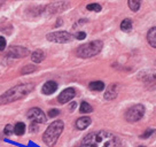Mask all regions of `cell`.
Returning a JSON list of instances; mask_svg holds the SVG:
<instances>
[{
	"label": "cell",
	"mask_w": 156,
	"mask_h": 147,
	"mask_svg": "<svg viewBox=\"0 0 156 147\" xmlns=\"http://www.w3.org/2000/svg\"><path fill=\"white\" fill-rule=\"evenodd\" d=\"M103 47V43L101 40H94L91 43H87L85 45L79 46L76 51V54L79 58H83V59H87V58H92L95 56L97 54H99L101 52V49Z\"/></svg>",
	"instance_id": "cell-4"
},
{
	"label": "cell",
	"mask_w": 156,
	"mask_h": 147,
	"mask_svg": "<svg viewBox=\"0 0 156 147\" xmlns=\"http://www.w3.org/2000/svg\"><path fill=\"white\" fill-rule=\"evenodd\" d=\"M79 110H80V113L86 114V113H91V112H93V108L90 103H87L86 101H83V102L80 103V108H79Z\"/></svg>",
	"instance_id": "cell-17"
},
{
	"label": "cell",
	"mask_w": 156,
	"mask_h": 147,
	"mask_svg": "<svg viewBox=\"0 0 156 147\" xmlns=\"http://www.w3.org/2000/svg\"><path fill=\"white\" fill-rule=\"evenodd\" d=\"M147 40L151 47L156 48V27L151 28L149 31L147 32Z\"/></svg>",
	"instance_id": "cell-13"
},
{
	"label": "cell",
	"mask_w": 156,
	"mask_h": 147,
	"mask_svg": "<svg viewBox=\"0 0 156 147\" xmlns=\"http://www.w3.org/2000/svg\"><path fill=\"white\" fill-rule=\"evenodd\" d=\"M25 132V124L23 122H19L15 124L14 127V133L17 136H22Z\"/></svg>",
	"instance_id": "cell-16"
},
{
	"label": "cell",
	"mask_w": 156,
	"mask_h": 147,
	"mask_svg": "<svg viewBox=\"0 0 156 147\" xmlns=\"http://www.w3.org/2000/svg\"><path fill=\"white\" fill-rule=\"evenodd\" d=\"M83 144L88 147H121L118 138L108 131H95L84 138Z\"/></svg>",
	"instance_id": "cell-1"
},
{
	"label": "cell",
	"mask_w": 156,
	"mask_h": 147,
	"mask_svg": "<svg viewBox=\"0 0 156 147\" xmlns=\"http://www.w3.org/2000/svg\"><path fill=\"white\" fill-rule=\"evenodd\" d=\"M90 124H91V118L86 117V116L78 118L77 121H76V127H77L78 130H84V129H86Z\"/></svg>",
	"instance_id": "cell-12"
},
{
	"label": "cell",
	"mask_w": 156,
	"mask_h": 147,
	"mask_svg": "<svg viewBox=\"0 0 156 147\" xmlns=\"http://www.w3.org/2000/svg\"><path fill=\"white\" fill-rule=\"evenodd\" d=\"M44 59H45V54L40 49H37V51H34V53L31 54V60L34 61V63H40L41 61H44Z\"/></svg>",
	"instance_id": "cell-14"
},
{
	"label": "cell",
	"mask_w": 156,
	"mask_h": 147,
	"mask_svg": "<svg viewBox=\"0 0 156 147\" xmlns=\"http://www.w3.org/2000/svg\"><path fill=\"white\" fill-rule=\"evenodd\" d=\"M121 29H122V31H125V32L130 31L132 29V21L130 19H125L121 23Z\"/></svg>",
	"instance_id": "cell-18"
},
{
	"label": "cell",
	"mask_w": 156,
	"mask_h": 147,
	"mask_svg": "<svg viewBox=\"0 0 156 147\" xmlns=\"http://www.w3.org/2000/svg\"><path fill=\"white\" fill-rule=\"evenodd\" d=\"M7 55L10 58H24L27 55H29V49L23 46H12L8 49Z\"/></svg>",
	"instance_id": "cell-8"
},
{
	"label": "cell",
	"mask_w": 156,
	"mask_h": 147,
	"mask_svg": "<svg viewBox=\"0 0 156 147\" xmlns=\"http://www.w3.org/2000/svg\"><path fill=\"white\" fill-rule=\"evenodd\" d=\"M75 95H76L75 88H66V90H63V91L60 93L58 100L60 103H67V102H69L70 100H73V99L75 98Z\"/></svg>",
	"instance_id": "cell-9"
},
{
	"label": "cell",
	"mask_w": 156,
	"mask_h": 147,
	"mask_svg": "<svg viewBox=\"0 0 156 147\" xmlns=\"http://www.w3.org/2000/svg\"><path fill=\"white\" fill-rule=\"evenodd\" d=\"M58 114H60V112H58V109H51L48 112V116L49 117H56Z\"/></svg>",
	"instance_id": "cell-24"
},
{
	"label": "cell",
	"mask_w": 156,
	"mask_h": 147,
	"mask_svg": "<svg viewBox=\"0 0 156 147\" xmlns=\"http://www.w3.org/2000/svg\"><path fill=\"white\" fill-rule=\"evenodd\" d=\"M46 38H47V40L53 41V43L66 44V43H70L73 39V36L67 31H55V32H51L47 34Z\"/></svg>",
	"instance_id": "cell-6"
},
{
	"label": "cell",
	"mask_w": 156,
	"mask_h": 147,
	"mask_svg": "<svg viewBox=\"0 0 156 147\" xmlns=\"http://www.w3.org/2000/svg\"><path fill=\"white\" fill-rule=\"evenodd\" d=\"M73 108H76V102H73L70 105V109H71V110H73Z\"/></svg>",
	"instance_id": "cell-27"
},
{
	"label": "cell",
	"mask_w": 156,
	"mask_h": 147,
	"mask_svg": "<svg viewBox=\"0 0 156 147\" xmlns=\"http://www.w3.org/2000/svg\"><path fill=\"white\" fill-rule=\"evenodd\" d=\"M6 47V39L4 37H0V51H4Z\"/></svg>",
	"instance_id": "cell-25"
},
{
	"label": "cell",
	"mask_w": 156,
	"mask_h": 147,
	"mask_svg": "<svg viewBox=\"0 0 156 147\" xmlns=\"http://www.w3.org/2000/svg\"><path fill=\"white\" fill-rule=\"evenodd\" d=\"M4 132H5L6 136H10L12 133L14 132V127L12 125V124H7L5 127V130H4Z\"/></svg>",
	"instance_id": "cell-23"
},
{
	"label": "cell",
	"mask_w": 156,
	"mask_h": 147,
	"mask_svg": "<svg viewBox=\"0 0 156 147\" xmlns=\"http://www.w3.org/2000/svg\"><path fill=\"white\" fill-rule=\"evenodd\" d=\"M88 88H90V90H92V91H102L103 88H105V84L101 81H97V82L90 83Z\"/></svg>",
	"instance_id": "cell-15"
},
{
	"label": "cell",
	"mask_w": 156,
	"mask_h": 147,
	"mask_svg": "<svg viewBox=\"0 0 156 147\" xmlns=\"http://www.w3.org/2000/svg\"><path fill=\"white\" fill-rule=\"evenodd\" d=\"M76 38H77V39H79V40L85 39V38H86V34H85V32H83V31H82V32H78V34H76Z\"/></svg>",
	"instance_id": "cell-26"
},
{
	"label": "cell",
	"mask_w": 156,
	"mask_h": 147,
	"mask_svg": "<svg viewBox=\"0 0 156 147\" xmlns=\"http://www.w3.org/2000/svg\"><path fill=\"white\" fill-rule=\"evenodd\" d=\"M56 90H58V84L55 83L54 81H49L47 83H45L43 88H41V91H43L44 94H52V93H54Z\"/></svg>",
	"instance_id": "cell-10"
},
{
	"label": "cell",
	"mask_w": 156,
	"mask_h": 147,
	"mask_svg": "<svg viewBox=\"0 0 156 147\" xmlns=\"http://www.w3.org/2000/svg\"><path fill=\"white\" fill-rule=\"evenodd\" d=\"M79 147H88V146H86V145H84V144H83L82 146H79Z\"/></svg>",
	"instance_id": "cell-28"
},
{
	"label": "cell",
	"mask_w": 156,
	"mask_h": 147,
	"mask_svg": "<svg viewBox=\"0 0 156 147\" xmlns=\"http://www.w3.org/2000/svg\"><path fill=\"white\" fill-rule=\"evenodd\" d=\"M37 70V67L36 66H32V64H29V66H25L24 68L22 69V74L25 75V74H31Z\"/></svg>",
	"instance_id": "cell-20"
},
{
	"label": "cell",
	"mask_w": 156,
	"mask_h": 147,
	"mask_svg": "<svg viewBox=\"0 0 156 147\" xmlns=\"http://www.w3.org/2000/svg\"><path fill=\"white\" fill-rule=\"evenodd\" d=\"M86 8L88 10H92V12H100L101 10V6L99 5V4H90V5H87Z\"/></svg>",
	"instance_id": "cell-22"
},
{
	"label": "cell",
	"mask_w": 156,
	"mask_h": 147,
	"mask_svg": "<svg viewBox=\"0 0 156 147\" xmlns=\"http://www.w3.org/2000/svg\"><path fill=\"white\" fill-rule=\"evenodd\" d=\"M154 131H155V130H154V129H151V127H149V129H146V131H145V132L140 136V138H141V139H147V138H149L151 134L154 133Z\"/></svg>",
	"instance_id": "cell-21"
},
{
	"label": "cell",
	"mask_w": 156,
	"mask_h": 147,
	"mask_svg": "<svg viewBox=\"0 0 156 147\" xmlns=\"http://www.w3.org/2000/svg\"><path fill=\"white\" fill-rule=\"evenodd\" d=\"M28 118L34 123H45L46 122V115L40 108H31L28 112Z\"/></svg>",
	"instance_id": "cell-7"
},
{
	"label": "cell",
	"mask_w": 156,
	"mask_h": 147,
	"mask_svg": "<svg viewBox=\"0 0 156 147\" xmlns=\"http://www.w3.org/2000/svg\"><path fill=\"white\" fill-rule=\"evenodd\" d=\"M34 84L24 83L16 85L10 90L6 91L4 94L0 95V105H7V103L17 101L20 99H23L34 90Z\"/></svg>",
	"instance_id": "cell-2"
},
{
	"label": "cell",
	"mask_w": 156,
	"mask_h": 147,
	"mask_svg": "<svg viewBox=\"0 0 156 147\" xmlns=\"http://www.w3.org/2000/svg\"><path fill=\"white\" fill-rule=\"evenodd\" d=\"M140 4H141L140 0H129V7H130V9L133 10V12L139 10V8H140Z\"/></svg>",
	"instance_id": "cell-19"
},
{
	"label": "cell",
	"mask_w": 156,
	"mask_h": 147,
	"mask_svg": "<svg viewBox=\"0 0 156 147\" xmlns=\"http://www.w3.org/2000/svg\"><path fill=\"white\" fill-rule=\"evenodd\" d=\"M139 147H145V146H139Z\"/></svg>",
	"instance_id": "cell-29"
},
{
	"label": "cell",
	"mask_w": 156,
	"mask_h": 147,
	"mask_svg": "<svg viewBox=\"0 0 156 147\" xmlns=\"http://www.w3.org/2000/svg\"><path fill=\"white\" fill-rule=\"evenodd\" d=\"M64 129V123L60 120L54 121L53 123H51L48 127L46 129V131L43 134V140L47 146L52 147L54 146L56 142H58L60 134L62 133Z\"/></svg>",
	"instance_id": "cell-3"
},
{
	"label": "cell",
	"mask_w": 156,
	"mask_h": 147,
	"mask_svg": "<svg viewBox=\"0 0 156 147\" xmlns=\"http://www.w3.org/2000/svg\"><path fill=\"white\" fill-rule=\"evenodd\" d=\"M144 115H145V107L142 105H136L127 109V112L125 113V120L130 123H134L141 120Z\"/></svg>",
	"instance_id": "cell-5"
},
{
	"label": "cell",
	"mask_w": 156,
	"mask_h": 147,
	"mask_svg": "<svg viewBox=\"0 0 156 147\" xmlns=\"http://www.w3.org/2000/svg\"><path fill=\"white\" fill-rule=\"evenodd\" d=\"M117 94H118V86H117V84H112L108 88L107 92L105 93V99L106 100H112V99L116 98Z\"/></svg>",
	"instance_id": "cell-11"
}]
</instances>
